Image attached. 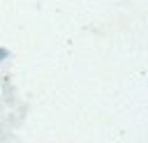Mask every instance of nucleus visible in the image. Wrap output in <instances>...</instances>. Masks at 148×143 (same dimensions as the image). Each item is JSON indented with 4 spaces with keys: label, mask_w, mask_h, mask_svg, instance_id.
Here are the masks:
<instances>
[]
</instances>
